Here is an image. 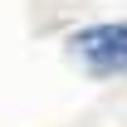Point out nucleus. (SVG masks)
<instances>
[{"mask_svg":"<svg viewBox=\"0 0 127 127\" xmlns=\"http://www.w3.org/2000/svg\"><path fill=\"white\" fill-rule=\"evenodd\" d=\"M68 44H73V59L93 78H112L127 68V25H88Z\"/></svg>","mask_w":127,"mask_h":127,"instance_id":"f257e3e1","label":"nucleus"}]
</instances>
